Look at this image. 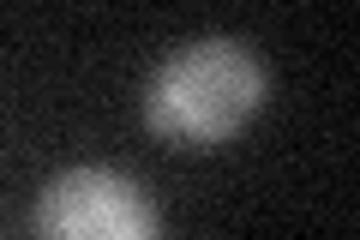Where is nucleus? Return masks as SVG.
<instances>
[{"label":"nucleus","mask_w":360,"mask_h":240,"mask_svg":"<svg viewBox=\"0 0 360 240\" xmlns=\"http://www.w3.org/2000/svg\"><path fill=\"white\" fill-rule=\"evenodd\" d=\"M264 102V66L240 37H198L144 84V127L168 144H217Z\"/></svg>","instance_id":"1"},{"label":"nucleus","mask_w":360,"mask_h":240,"mask_svg":"<svg viewBox=\"0 0 360 240\" xmlns=\"http://www.w3.org/2000/svg\"><path fill=\"white\" fill-rule=\"evenodd\" d=\"M37 240H162L156 204L115 168H66L37 198Z\"/></svg>","instance_id":"2"}]
</instances>
